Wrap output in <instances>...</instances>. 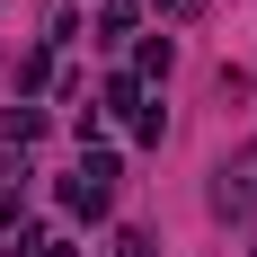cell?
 <instances>
[{
	"mask_svg": "<svg viewBox=\"0 0 257 257\" xmlns=\"http://www.w3.org/2000/svg\"><path fill=\"white\" fill-rule=\"evenodd\" d=\"M248 204H257V142L222 169V213H248Z\"/></svg>",
	"mask_w": 257,
	"mask_h": 257,
	"instance_id": "cell-1",
	"label": "cell"
}]
</instances>
